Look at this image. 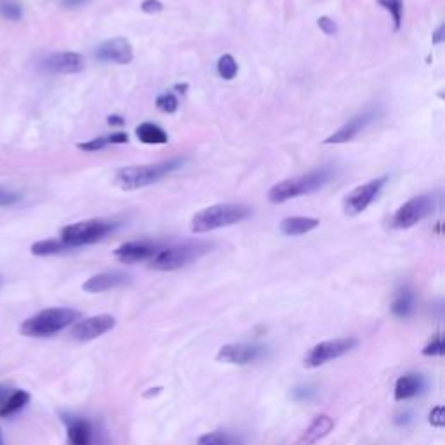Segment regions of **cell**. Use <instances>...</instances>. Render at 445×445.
<instances>
[{
    "mask_svg": "<svg viewBox=\"0 0 445 445\" xmlns=\"http://www.w3.org/2000/svg\"><path fill=\"white\" fill-rule=\"evenodd\" d=\"M183 164V158H169V160L155 162V164L129 165V167H122L115 172V184L125 191L139 190V188L158 183Z\"/></svg>",
    "mask_w": 445,
    "mask_h": 445,
    "instance_id": "obj_1",
    "label": "cell"
},
{
    "mask_svg": "<svg viewBox=\"0 0 445 445\" xmlns=\"http://www.w3.org/2000/svg\"><path fill=\"white\" fill-rule=\"evenodd\" d=\"M332 176H334V171L329 165H324V167L315 169V171L299 176V178L280 181L268 191V200L271 204H282V202L301 197V195L315 193V191L322 190L332 179Z\"/></svg>",
    "mask_w": 445,
    "mask_h": 445,
    "instance_id": "obj_2",
    "label": "cell"
},
{
    "mask_svg": "<svg viewBox=\"0 0 445 445\" xmlns=\"http://www.w3.org/2000/svg\"><path fill=\"white\" fill-rule=\"evenodd\" d=\"M81 318V313L71 308H47L27 318L20 332L27 338H49L70 327Z\"/></svg>",
    "mask_w": 445,
    "mask_h": 445,
    "instance_id": "obj_3",
    "label": "cell"
},
{
    "mask_svg": "<svg viewBox=\"0 0 445 445\" xmlns=\"http://www.w3.org/2000/svg\"><path fill=\"white\" fill-rule=\"evenodd\" d=\"M252 214L251 207L244 204H219L198 211L191 218L190 228L193 233H207V231L218 230V228L230 226L245 221Z\"/></svg>",
    "mask_w": 445,
    "mask_h": 445,
    "instance_id": "obj_4",
    "label": "cell"
},
{
    "mask_svg": "<svg viewBox=\"0 0 445 445\" xmlns=\"http://www.w3.org/2000/svg\"><path fill=\"white\" fill-rule=\"evenodd\" d=\"M211 247L212 245L209 242H184V244L172 245V247H162L150 259V268L158 271L179 270L211 251Z\"/></svg>",
    "mask_w": 445,
    "mask_h": 445,
    "instance_id": "obj_5",
    "label": "cell"
},
{
    "mask_svg": "<svg viewBox=\"0 0 445 445\" xmlns=\"http://www.w3.org/2000/svg\"><path fill=\"white\" fill-rule=\"evenodd\" d=\"M117 224L118 223L104 221V219H89V221L68 224L61 230L60 240L70 249L96 244V242L108 237L117 228Z\"/></svg>",
    "mask_w": 445,
    "mask_h": 445,
    "instance_id": "obj_6",
    "label": "cell"
},
{
    "mask_svg": "<svg viewBox=\"0 0 445 445\" xmlns=\"http://www.w3.org/2000/svg\"><path fill=\"white\" fill-rule=\"evenodd\" d=\"M357 345L358 341L355 338H338L329 339V341H322L310 350L308 355L303 360V365H305L306 369L322 367V365H325L327 362L336 360V358L352 352Z\"/></svg>",
    "mask_w": 445,
    "mask_h": 445,
    "instance_id": "obj_7",
    "label": "cell"
},
{
    "mask_svg": "<svg viewBox=\"0 0 445 445\" xmlns=\"http://www.w3.org/2000/svg\"><path fill=\"white\" fill-rule=\"evenodd\" d=\"M433 205H435V200L430 195H419V197L411 198L395 212L392 226L399 228V230H407V228L414 226L433 211Z\"/></svg>",
    "mask_w": 445,
    "mask_h": 445,
    "instance_id": "obj_8",
    "label": "cell"
},
{
    "mask_svg": "<svg viewBox=\"0 0 445 445\" xmlns=\"http://www.w3.org/2000/svg\"><path fill=\"white\" fill-rule=\"evenodd\" d=\"M386 181H388V178L383 176V178L369 181V183L360 184L355 190L350 191L345 197V214L350 216V218H355L360 212H364L372 204V200L378 197L379 191L385 188Z\"/></svg>",
    "mask_w": 445,
    "mask_h": 445,
    "instance_id": "obj_9",
    "label": "cell"
},
{
    "mask_svg": "<svg viewBox=\"0 0 445 445\" xmlns=\"http://www.w3.org/2000/svg\"><path fill=\"white\" fill-rule=\"evenodd\" d=\"M266 355V348L261 345H252V343H231V345H224L218 352L219 362L224 364H235V365H247L252 362L259 360Z\"/></svg>",
    "mask_w": 445,
    "mask_h": 445,
    "instance_id": "obj_10",
    "label": "cell"
},
{
    "mask_svg": "<svg viewBox=\"0 0 445 445\" xmlns=\"http://www.w3.org/2000/svg\"><path fill=\"white\" fill-rule=\"evenodd\" d=\"M117 320L111 315H96V317L84 318V320L77 322L71 329V338L77 339L81 343L93 341V339L100 338V336L107 334L108 331L115 327Z\"/></svg>",
    "mask_w": 445,
    "mask_h": 445,
    "instance_id": "obj_11",
    "label": "cell"
},
{
    "mask_svg": "<svg viewBox=\"0 0 445 445\" xmlns=\"http://www.w3.org/2000/svg\"><path fill=\"white\" fill-rule=\"evenodd\" d=\"M378 117V110L376 108H367V110L360 111V114L355 115L353 118H350L343 128H339L338 131L332 132L327 139L324 141L325 144H341V143H348V141L355 139V137L371 124L374 118Z\"/></svg>",
    "mask_w": 445,
    "mask_h": 445,
    "instance_id": "obj_12",
    "label": "cell"
},
{
    "mask_svg": "<svg viewBox=\"0 0 445 445\" xmlns=\"http://www.w3.org/2000/svg\"><path fill=\"white\" fill-rule=\"evenodd\" d=\"M162 249L160 244H155V242L148 240H134V242H125L121 247H117L114 251L115 258L121 263L125 265H134V263L146 261L151 259L158 251Z\"/></svg>",
    "mask_w": 445,
    "mask_h": 445,
    "instance_id": "obj_13",
    "label": "cell"
},
{
    "mask_svg": "<svg viewBox=\"0 0 445 445\" xmlns=\"http://www.w3.org/2000/svg\"><path fill=\"white\" fill-rule=\"evenodd\" d=\"M96 57L100 61H107V63H117V64H128L131 63L134 57V50L131 42L124 37L111 39V41L103 42L96 50Z\"/></svg>",
    "mask_w": 445,
    "mask_h": 445,
    "instance_id": "obj_14",
    "label": "cell"
},
{
    "mask_svg": "<svg viewBox=\"0 0 445 445\" xmlns=\"http://www.w3.org/2000/svg\"><path fill=\"white\" fill-rule=\"evenodd\" d=\"M84 67L85 60L78 53H57L44 61V68L50 74H77Z\"/></svg>",
    "mask_w": 445,
    "mask_h": 445,
    "instance_id": "obj_15",
    "label": "cell"
},
{
    "mask_svg": "<svg viewBox=\"0 0 445 445\" xmlns=\"http://www.w3.org/2000/svg\"><path fill=\"white\" fill-rule=\"evenodd\" d=\"M131 282V277L122 271H104V273L94 275L89 280H85L82 284V289L89 294H97V292L110 291V289L122 287V285H128Z\"/></svg>",
    "mask_w": 445,
    "mask_h": 445,
    "instance_id": "obj_16",
    "label": "cell"
},
{
    "mask_svg": "<svg viewBox=\"0 0 445 445\" xmlns=\"http://www.w3.org/2000/svg\"><path fill=\"white\" fill-rule=\"evenodd\" d=\"M334 428V419L327 414H320L310 423L308 428L303 432V435L299 437V440L296 445H315L318 440H322L324 437H327L331 433V430Z\"/></svg>",
    "mask_w": 445,
    "mask_h": 445,
    "instance_id": "obj_17",
    "label": "cell"
},
{
    "mask_svg": "<svg viewBox=\"0 0 445 445\" xmlns=\"http://www.w3.org/2000/svg\"><path fill=\"white\" fill-rule=\"evenodd\" d=\"M67 423L68 445H90L93 442V428L84 418H64Z\"/></svg>",
    "mask_w": 445,
    "mask_h": 445,
    "instance_id": "obj_18",
    "label": "cell"
},
{
    "mask_svg": "<svg viewBox=\"0 0 445 445\" xmlns=\"http://www.w3.org/2000/svg\"><path fill=\"white\" fill-rule=\"evenodd\" d=\"M318 226V219L305 218V216H296V218H285L280 223V231L287 237H298L305 235L308 231L315 230Z\"/></svg>",
    "mask_w": 445,
    "mask_h": 445,
    "instance_id": "obj_19",
    "label": "cell"
},
{
    "mask_svg": "<svg viewBox=\"0 0 445 445\" xmlns=\"http://www.w3.org/2000/svg\"><path fill=\"white\" fill-rule=\"evenodd\" d=\"M423 388V381L419 376L416 374H407V376H402V378L397 379L395 383V400L402 402V400H409L412 397L418 395Z\"/></svg>",
    "mask_w": 445,
    "mask_h": 445,
    "instance_id": "obj_20",
    "label": "cell"
},
{
    "mask_svg": "<svg viewBox=\"0 0 445 445\" xmlns=\"http://www.w3.org/2000/svg\"><path fill=\"white\" fill-rule=\"evenodd\" d=\"M28 402H30V393L23 392V390L9 393L0 405V418H11V416L18 414L21 409L27 407Z\"/></svg>",
    "mask_w": 445,
    "mask_h": 445,
    "instance_id": "obj_21",
    "label": "cell"
},
{
    "mask_svg": "<svg viewBox=\"0 0 445 445\" xmlns=\"http://www.w3.org/2000/svg\"><path fill=\"white\" fill-rule=\"evenodd\" d=\"M136 136L137 139L144 144H164L169 141L167 132L162 128H158V125L150 124V122H144V124L137 125Z\"/></svg>",
    "mask_w": 445,
    "mask_h": 445,
    "instance_id": "obj_22",
    "label": "cell"
},
{
    "mask_svg": "<svg viewBox=\"0 0 445 445\" xmlns=\"http://www.w3.org/2000/svg\"><path fill=\"white\" fill-rule=\"evenodd\" d=\"M412 308H414V294L409 287H402L393 298L392 313L397 318H407L411 317Z\"/></svg>",
    "mask_w": 445,
    "mask_h": 445,
    "instance_id": "obj_23",
    "label": "cell"
},
{
    "mask_svg": "<svg viewBox=\"0 0 445 445\" xmlns=\"http://www.w3.org/2000/svg\"><path fill=\"white\" fill-rule=\"evenodd\" d=\"M195 445H244V442H242L240 437L233 435V433L211 432L198 437Z\"/></svg>",
    "mask_w": 445,
    "mask_h": 445,
    "instance_id": "obj_24",
    "label": "cell"
},
{
    "mask_svg": "<svg viewBox=\"0 0 445 445\" xmlns=\"http://www.w3.org/2000/svg\"><path fill=\"white\" fill-rule=\"evenodd\" d=\"M70 247H67V245L63 244L61 240H54V238H50V240H41V242H35L34 245H32V254L35 256H53V254H61V252L68 251Z\"/></svg>",
    "mask_w": 445,
    "mask_h": 445,
    "instance_id": "obj_25",
    "label": "cell"
},
{
    "mask_svg": "<svg viewBox=\"0 0 445 445\" xmlns=\"http://www.w3.org/2000/svg\"><path fill=\"white\" fill-rule=\"evenodd\" d=\"M218 74H219V77L224 78V81H231V78L237 77L238 64L231 54H224V56L219 57Z\"/></svg>",
    "mask_w": 445,
    "mask_h": 445,
    "instance_id": "obj_26",
    "label": "cell"
},
{
    "mask_svg": "<svg viewBox=\"0 0 445 445\" xmlns=\"http://www.w3.org/2000/svg\"><path fill=\"white\" fill-rule=\"evenodd\" d=\"M393 18L395 23V30H400L402 25V14H404V0H378Z\"/></svg>",
    "mask_w": 445,
    "mask_h": 445,
    "instance_id": "obj_27",
    "label": "cell"
},
{
    "mask_svg": "<svg viewBox=\"0 0 445 445\" xmlns=\"http://www.w3.org/2000/svg\"><path fill=\"white\" fill-rule=\"evenodd\" d=\"M0 14L11 21H20L23 16V9L14 0H0Z\"/></svg>",
    "mask_w": 445,
    "mask_h": 445,
    "instance_id": "obj_28",
    "label": "cell"
},
{
    "mask_svg": "<svg viewBox=\"0 0 445 445\" xmlns=\"http://www.w3.org/2000/svg\"><path fill=\"white\" fill-rule=\"evenodd\" d=\"M155 104H157L158 110L164 111V114H174L179 107V101L172 93H164L157 97Z\"/></svg>",
    "mask_w": 445,
    "mask_h": 445,
    "instance_id": "obj_29",
    "label": "cell"
},
{
    "mask_svg": "<svg viewBox=\"0 0 445 445\" xmlns=\"http://www.w3.org/2000/svg\"><path fill=\"white\" fill-rule=\"evenodd\" d=\"M444 353H445V343L440 334H437L435 338H433L432 341L423 348V355L426 357H442Z\"/></svg>",
    "mask_w": 445,
    "mask_h": 445,
    "instance_id": "obj_30",
    "label": "cell"
},
{
    "mask_svg": "<svg viewBox=\"0 0 445 445\" xmlns=\"http://www.w3.org/2000/svg\"><path fill=\"white\" fill-rule=\"evenodd\" d=\"M107 146H110V139H108V136H101V137H96V139H90V141H85V143L77 144L78 150H84V151H97V150H103V148Z\"/></svg>",
    "mask_w": 445,
    "mask_h": 445,
    "instance_id": "obj_31",
    "label": "cell"
},
{
    "mask_svg": "<svg viewBox=\"0 0 445 445\" xmlns=\"http://www.w3.org/2000/svg\"><path fill=\"white\" fill-rule=\"evenodd\" d=\"M430 425L435 426V428H444L445 426V409L442 405H439V407H435L430 412Z\"/></svg>",
    "mask_w": 445,
    "mask_h": 445,
    "instance_id": "obj_32",
    "label": "cell"
},
{
    "mask_svg": "<svg viewBox=\"0 0 445 445\" xmlns=\"http://www.w3.org/2000/svg\"><path fill=\"white\" fill-rule=\"evenodd\" d=\"M21 195L16 191H9L0 188V207H7V205H14L16 202H20Z\"/></svg>",
    "mask_w": 445,
    "mask_h": 445,
    "instance_id": "obj_33",
    "label": "cell"
},
{
    "mask_svg": "<svg viewBox=\"0 0 445 445\" xmlns=\"http://www.w3.org/2000/svg\"><path fill=\"white\" fill-rule=\"evenodd\" d=\"M317 25H318V28H320V30L324 32L325 35H334L336 32H338V27H336L334 21H332L331 18H327V16L318 18Z\"/></svg>",
    "mask_w": 445,
    "mask_h": 445,
    "instance_id": "obj_34",
    "label": "cell"
},
{
    "mask_svg": "<svg viewBox=\"0 0 445 445\" xmlns=\"http://www.w3.org/2000/svg\"><path fill=\"white\" fill-rule=\"evenodd\" d=\"M141 11L146 14H158L164 11V4L158 2V0H144L141 4Z\"/></svg>",
    "mask_w": 445,
    "mask_h": 445,
    "instance_id": "obj_35",
    "label": "cell"
},
{
    "mask_svg": "<svg viewBox=\"0 0 445 445\" xmlns=\"http://www.w3.org/2000/svg\"><path fill=\"white\" fill-rule=\"evenodd\" d=\"M313 395V390L310 386H301V388H296L294 390V399L296 400H308L312 399Z\"/></svg>",
    "mask_w": 445,
    "mask_h": 445,
    "instance_id": "obj_36",
    "label": "cell"
},
{
    "mask_svg": "<svg viewBox=\"0 0 445 445\" xmlns=\"http://www.w3.org/2000/svg\"><path fill=\"white\" fill-rule=\"evenodd\" d=\"M108 139H110V144H122V143H128L129 136L125 132H114L108 136Z\"/></svg>",
    "mask_w": 445,
    "mask_h": 445,
    "instance_id": "obj_37",
    "label": "cell"
},
{
    "mask_svg": "<svg viewBox=\"0 0 445 445\" xmlns=\"http://www.w3.org/2000/svg\"><path fill=\"white\" fill-rule=\"evenodd\" d=\"M445 27L444 25H440L439 27V30L435 32V34H433V44H440V42H444V39H445Z\"/></svg>",
    "mask_w": 445,
    "mask_h": 445,
    "instance_id": "obj_38",
    "label": "cell"
},
{
    "mask_svg": "<svg viewBox=\"0 0 445 445\" xmlns=\"http://www.w3.org/2000/svg\"><path fill=\"white\" fill-rule=\"evenodd\" d=\"M108 124L110 125H124L125 121L121 117V115H110V117H108Z\"/></svg>",
    "mask_w": 445,
    "mask_h": 445,
    "instance_id": "obj_39",
    "label": "cell"
},
{
    "mask_svg": "<svg viewBox=\"0 0 445 445\" xmlns=\"http://www.w3.org/2000/svg\"><path fill=\"white\" fill-rule=\"evenodd\" d=\"M85 2H88V0H63V4L67 7H78Z\"/></svg>",
    "mask_w": 445,
    "mask_h": 445,
    "instance_id": "obj_40",
    "label": "cell"
},
{
    "mask_svg": "<svg viewBox=\"0 0 445 445\" xmlns=\"http://www.w3.org/2000/svg\"><path fill=\"white\" fill-rule=\"evenodd\" d=\"M9 395V393H7V390L6 388H2V386H0V405H2V402L6 400V397Z\"/></svg>",
    "mask_w": 445,
    "mask_h": 445,
    "instance_id": "obj_41",
    "label": "cell"
},
{
    "mask_svg": "<svg viewBox=\"0 0 445 445\" xmlns=\"http://www.w3.org/2000/svg\"><path fill=\"white\" fill-rule=\"evenodd\" d=\"M184 89H188V85L186 84H183V85H176V90H178V93H186V90Z\"/></svg>",
    "mask_w": 445,
    "mask_h": 445,
    "instance_id": "obj_42",
    "label": "cell"
},
{
    "mask_svg": "<svg viewBox=\"0 0 445 445\" xmlns=\"http://www.w3.org/2000/svg\"><path fill=\"white\" fill-rule=\"evenodd\" d=\"M0 445H2V435H0Z\"/></svg>",
    "mask_w": 445,
    "mask_h": 445,
    "instance_id": "obj_43",
    "label": "cell"
}]
</instances>
